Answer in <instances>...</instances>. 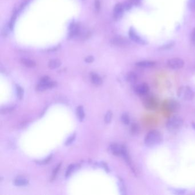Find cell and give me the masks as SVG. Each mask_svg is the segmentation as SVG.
Wrapping results in <instances>:
<instances>
[{
  "instance_id": "obj_17",
  "label": "cell",
  "mask_w": 195,
  "mask_h": 195,
  "mask_svg": "<svg viewBox=\"0 0 195 195\" xmlns=\"http://www.w3.org/2000/svg\"><path fill=\"white\" fill-rule=\"evenodd\" d=\"M61 62L58 60H51L48 63V67L51 69H54L60 67Z\"/></svg>"
},
{
  "instance_id": "obj_1",
  "label": "cell",
  "mask_w": 195,
  "mask_h": 195,
  "mask_svg": "<svg viewBox=\"0 0 195 195\" xmlns=\"http://www.w3.org/2000/svg\"><path fill=\"white\" fill-rule=\"evenodd\" d=\"M163 140L162 134L157 130L149 132L144 139V144L148 147H153L160 144Z\"/></svg>"
},
{
  "instance_id": "obj_18",
  "label": "cell",
  "mask_w": 195,
  "mask_h": 195,
  "mask_svg": "<svg viewBox=\"0 0 195 195\" xmlns=\"http://www.w3.org/2000/svg\"><path fill=\"white\" fill-rule=\"evenodd\" d=\"M137 79H138L137 76L136 75V73H134V72L129 73L127 76V80L129 82H131L132 84H134V83L137 82Z\"/></svg>"
},
{
  "instance_id": "obj_25",
  "label": "cell",
  "mask_w": 195,
  "mask_h": 195,
  "mask_svg": "<svg viewBox=\"0 0 195 195\" xmlns=\"http://www.w3.org/2000/svg\"><path fill=\"white\" fill-rule=\"evenodd\" d=\"M112 116H113L112 112L111 111H108L105 116V119H104L105 122L107 124L110 123L112 118Z\"/></svg>"
},
{
  "instance_id": "obj_15",
  "label": "cell",
  "mask_w": 195,
  "mask_h": 195,
  "mask_svg": "<svg viewBox=\"0 0 195 195\" xmlns=\"http://www.w3.org/2000/svg\"><path fill=\"white\" fill-rule=\"evenodd\" d=\"M91 81L92 82L93 84L96 85H100L103 82L102 78L100 77L98 74H95V73H93L91 74Z\"/></svg>"
},
{
  "instance_id": "obj_33",
  "label": "cell",
  "mask_w": 195,
  "mask_h": 195,
  "mask_svg": "<svg viewBox=\"0 0 195 195\" xmlns=\"http://www.w3.org/2000/svg\"><path fill=\"white\" fill-rule=\"evenodd\" d=\"M188 5L192 10H195V0H190Z\"/></svg>"
},
{
  "instance_id": "obj_32",
  "label": "cell",
  "mask_w": 195,
  "mask_h": 195,
  "mask_svg": "<svg viewBox=\"0 0 195 195\" xmlns=\"http://www.w3.org/2000/svg\"><path fill=\"white\" fill-rule=\"evenodd\" d=\"M76 138V134H73L71 136H70L68 139H67V141L65 143L66 145H69L70 144H72Z\"/></svg>"
},
{
  "instance_id": "obj_28",
  "label": "cell",
  "mask_w": 195,
  "mask_h": 195,
  "mask_svg": "<svg viewBox=\"0 0 195 195\" xmlns=\"http://www.w3.org/2000/svg\"><path fill=\"white\" fill-rule=\"evenodd\" d=\"M74 167L75 165L73 164L70 165L68 167V169H67V171H66V174H65V176L68 177V176H69L70 175L72 174L73 170H74Z\"/></svg>"
},
{
  "instance_id": "obj_30",
  "label": "cell",
  "mask_w": 195,
  "mask_h": 195,
  "mask_svg": "<svg viewBox=\"0 0 195 195\" xmlns=\"http://www.w3.org/2000/svg\"><path fill=\"white\" fill-rule=\"evenodd\" d=\"M61 163L58 164L57 165V166L55 168V169L54 170H53V174H52V180H53V179L56 177L57 174H58V172L59 170H60V168H61Z\"/></svg>"
},
{
  "instance_id": "obj_29",
  "label": "cell",
  "mask_w": 195,
  "mask_h": 195,
  "mask_svg": "<svg viewBox=\"0 0 195 195\" xmlns=\"http://www.w3.org/2000/svg\"><path fill=\"white\" fill-rule=\"evenodd\" d=\"M51 157H52V155H51L45 159L43 160L42 161H36V163L37 164H48L51 160Z\"/></svg>"
},
{
  "instance_id": "obj_31",
  "label": "cell",
  "mask_w": 195,
  "mask_h": 195,
  "mask_svg": "<svg viewBox=\"0 0 195 195\" xmlns=\"http://www.w3.org/2000/svg\"><path fill=\"white\" fill-rule=\"evenodd\" d=\"M174 193L177 194V195H183L186 193V190L184 189H172V190Z\"/></svg>"
},
{
  "instance_id": "obj_8",
  "label": "cell",
  "mask_w": 195,
  "mask_h": 195,
  "mask_svg": "<svg viewBox=\"0 0 195 195\" xmlns=\"http://www.w3.org/2000/svg\"><path fill=\"white\" fill-rule=\"evenodd\" d=\"M134 91L138 95L144 96L149 92V85L147 83H142L137 85L134 89Z\"/></svg>"
},
{
  "instance_id": "obj_24",
  "label": "cell",
  "mask_w": 195,
  "mask_h": 195,
  "mask_svg": "<svg viewBox=\"0 0 195 195\" xmlns=\"http://www.w3.org/2000/svg\"><path fill=\"white\" fill-rule=\"evenodd\" d=\"M16 91H17V97L19 99L21 100L23 98V96H24V90H23V89L20 86L17 85L16 86Z\"/></svg>"
},
{
  "instance_id": "obj_19",
  "label": "cell",
  "mask_w": 195,
  "mask_h": 195,
  "mask_svg": "<svg viewBox=\"0 0 195 195\" xmlns=\"http://www.w3.org/2000/svg\"><path fill=\"white\" fill-rule=\"evenodd\" d=\"M21 62L22 63L26 66V67H29V68H33V67H35L36 66V62L35 61H33V60H29V59H22L21 60Z\"/></svg>"
},
{
  "instance_id": "obj_7",
  "label": "cell",
  "mask_w": 195,
  "mask_h": 195,
  "mask_svg": "<svg viewBox=\"0 0 195 195\" xmlns=\"http://www.w3.org/2000/svg\"><path fill=\"white\" fill-rule=\"evenodd\" d=\"M56 82L51 81V80L48 81H40L36 87V90L39 92L44 91L48 89H50L55 87L56 86Z\"/></svg>"
},
{
  "instance_id": "obj_38",
  "label": "cell",
  "mask_w": 195,
  "mask_h": 195,
  "mask_svg": "<svg viewBox=\"0 0 195 195\" xmlns=\"http://www.w3.org/2000/svg\"><path fill=\"white\" fill-rule=\"evenodd\" d=\"M192 126L193 128L195 130V122L193 121V122L192 123Z\"/></svg>"
},
{
  "instance_id": "obj_37",
  "label": "cell",
  "mask_w": 195,
  "mask_h": 195,
  "mask_svg": "<svg viewBox=\"0 0 195 195\" xmlns=\"http://www.w3.org/2000/svg\"><path fill=\"white\" fill-rule=\"evenodd\" d=\"M93 61V57L92 56L88 57L87 58L85 59V61L88 63H91Z\"/></svg>"
},
{
  "instance_id": "obj_35",
  "label": "cell",
  "mask_w": 195,
  "mask_h": 195,
  "mask_svg": "<svg viewBox=\"0 0 195 195\" xmlns=\"http://www.w3.org/2000/svg\"><path fill=\"white\" fill-rule=\"evenodd\" d=\"M191 38H192V41L193 42V43L195 44V28L193 29V30L192 32Z\"/></svg>"
},
{
  "instance_id": "obj_5",
  "label": "cell",
  "mask_w": 195,
  "mask_h": 195,
  "mask_svg": "<svg viewBox=\"0 0 195 195\" xmlns=\"http://www.w3.org/2000/svg\"><path fill=\"white\" fill-rule=\"evenodd\" d=\"M167 65L172 69H180L184 65V61L180 58H173L168 60Z\"/></svg>"
},
{
  "instance_id": "obj_11",
  "label": "cell",
  "mask_w": 195,
  "mask_h": 195,
  "mask_svg": "<svg viewBox=\"0 0 195 195\" xmlns=\"http://www.w3.org/2000/svg\"><path fill=\"white\" fill-rule=\"evenodd\" d=\"M122 146L116 143L111 144L109 148L111 152L115 156H121L122 152Z\"/></svg>"
},
{
  "instance_id": "obj_6",
  "label": "cell",
  "mask_w": 195,
  "mask_h": 195,
  "mask_svg": "<svg viewBox=\"0 0 195 195\" xmlns=\"http://www.w3.org/2000/svg\"><path fill=\"white\" fill-rule=\"evenodd\" d=\"M129 36L130 38L134 41V42L141 44V45H145L147 44V41L141 38L139 35L136 32L133 28H131L129 31Z\"/></svg>"
},
{
  "instance_id": "obj_20",
  "label": "cell",
  "mask_w": 195,
  "mask_h": 195,
  "mask_svg": "<svg viewBox=\"0 0 195 195\" xmlns=\"http://www.w3.org/2000/svg\"><path fill=\"white\" fill-rule=\"evenodd\" d=\"M28 180L23 178H18L15 179L14 181V183L16 186H23L27 185L28 184Z\"/></svg>"
},
{
  "instance_id": "obj_34",
  "label": "cell",
  "mask_w": 195,
  "mask_h": 195,
  "mask_svg": "<svg viewBox=\"0 0 195 195\" xmlns=\"http://www.w3.org/2000/svg\"><path fill=\"white\" fill-rule=\"evenodd\" d=\"M174 45V42H172L170 43H168L167 45H166L165 46H163L162 47L163 49H168V48H171L172 47V46Z\"/></svg>"
},
{
  "instance_id": "obj_10",
  "label": "cell",
  "mask_w": 195,
  "mask_h": 195,
  "mask_svg": "<svg viewBox=\"0 0 195 195\" xmlns=\"http://www.w3.org/2000/svg\"><path fill=\"white\" fill-rule=\"evenodd\" d=\"M112 43L118 46H126L129 45V41L123 37H116L112 40Z\"/></svg>"
},
{
  "instance_id": "obj_12",
  "label": "cell",
  "mask_w": 195,
  "mask_h": 195,
  "mask_svg": "<svg viewBox=\"0 0 195 195\" xmlns=\"http://www.w3.org/2000/svg\"><path fill=\"white\" fill-rule=\"evenodd\" d=\"M137 67L145 68H150L155 67L156 65V62L152 61H141L136 63V64Z\"/></svg>"
},
{
  "instance_id": "obj_26",
  "label": "cell",
  "mask_w": 195,
  "mask_h": 195,
  "mask_svg": "<svg viewBox=\"0 0 195 195\" xmlns=\"http://www.w3.org/2000/svg\"><path fill=\"white\" fill-rule=\"evenodd\" d=\"M17 11H15V12L13 13V15L12 16V18H11V20H10V23H9V28H10L11 29H13V27L14 26V24L15 23V20H16V18H17Z\"/></svg>"
},
{
  "instance_id": "obj_22",
  "label": "cell",
  "mask_w": 195,
  "mask_h": 195,
  "mask_svg": "<svg viewBox=\"0 0 195 195\" xmlns=\"http://www.w3.org/2000/svg\"><path fill=\"white\" fill-rule=\"evenodd\" d=\"M119 181H120L119 187H120V190L121 192V193L122 195H125L127 193H126V188H125V184L124 183V181L122 179L120 178Z\"/></svg>"
},
{
  "instance_id": "obj_2",
  "label": "cell",
  "mask_w": 195,
  "mask_h": 195,
  "mask_svg": "<svg viewBox=\"0 0 195 195\" xmlns=\"http://www.w3.org/2000/svg\"><path fill=\"white\" fill-rule=\"evenodd\" d=\"M184 124L183 119L179 116H173L166 123V128L170 131H175L181 128Z\"/></svg>"
},
{
  "instance_id": "obj_23",
  "label": "cell",
  "mask_w": 195,
  "mask_h": 195,
  "mask_svg": "<svg viewBox=\"0 0 195 195\" xmlns=\"http://www.w3.org/2000/svg\"><path fill=\"white\" fill-rule=\"evenodd\" d=\"M121 119L122 122L125 125H128L130 123V118L127 113H123L121 116Z\"/></svg>"
},
{
  "instance_id": "obj_16",
  "label": "cell",
  "mask_w": 195,
  "mask_h": 195,
  "mask_svg": "<svg viewBox=\"0 0 195 195\" xmlns=\"http://www.w3.org/2000/svg\"><path fill=\"white\" fill-rule=\"evenodd\" d=\"M77 117L80 121H82L85 117V112L84 108L81 105L78 106L76 109Z\"/></svg>"
},
{
  "instance_id": "obj_13",
  "label": "cell",
  "mask_w": 195,
  "mask_h": 195,
  "mask_svg": "<svg viewBox=\"0 0 195 195\" xmlns=\"http://www.w3.org/2000/svg\"><path fill=\"white\" fill-rule=\"evenodd\" d=\"M168 108L172 112L177 111L180 108V104L175 100H170L168 103Z\"/></svg>"
},
{
  "instance_id": "obj_21",
  "label": "cell",
  "mask_w": 195,
  "mask_h": 195,
  "mask_svg": "<svg viewBox=\"0 0 195 195\" xmlns=\"http://www.w3.org/2000/svg\"><path fill=\"white\" fill-rule=\"evenodd\" d=\"M140 132V127L137 124L134 123L132 124L131 127V132L133 135L138 134Z\"/></svg>"
},
{
  "instance_id": "obj_27",
  "label": "cell",
  "mask_w": 195,
  "mask_h": 195,
  "mask_svg": "<svg viewBox=\"0 0 195 195\" xmlns=\"http://www.w3.org/2000/svg\"><path fill=\"white\" fill-rule=\"evenodd\" d=\"M15 109V107H7V108H2L1 109V113L2 114H6V113H9L10 112L13 111Z\"/></svg>"
},
{
  "instance_id": "obj_36",
  "label": "cell",
  "mask_w": 195,
  "mask_h": 195,
  "mask_svg": "<svg viewBox=\"0 0 195 195\" xmlns=\"http://www.w3.org/2000/svg\"><path fill=\"white\" fill-rule=\"evenodd\" d=\"M95 8L97 10H98L100 8V2L99 0H96L95 1Z\"/></svg>"
},
{
  "instance_id": "obj_3",
  "label": "cell",
  "mask_w": 195,
  "mask_h": 195,
  "mask_svg": "<svg viewBox=\"0 0 195 195\" xmlns=\"http://www.w3.org/2000/svg\"><path fill=\"white\" fill-rule=\"evenodd\" d=\"M177 94L179 98L185 101H191L195 97V93L188 86L180 87L177 90Z\"/></svg>"
},
{
  "instance_id": "obj_9",
  "label": "cell",
  "mask_w": 195,
  "mask_h": 195,
  "mask_svg": "<svg viewBox=\"0 0 195 195\" xmlns=\"http://www.w3.org/2000/svg\"><path fill=\"white\" fill-rule=\"evenodd\" d=\"M125 10L124 4H118L115 6L113 11L114 17L116 19L120 18L123 15L124 11Z\"/></svg>"
},
{
  "instance_id": "obj_14",
  "label": "cell",
  "mask_w": 195,
  "mask_h": 195,
  "mask_svg": "<svg viewBox=\"0 0 195 195\" xmlns=\"http://www.w3.org/2000/svg\"><path fill=\"white\" fill-rule=\"evenodd\" d=\"M140 2H141V0H128L124 4L125 10H129L133 6L139 5Z\"/></svg>"
},
{
  "instance_id": "obj_4",
  "label": "cell",
  "mask_w": 195,
  "mask_h": 195,
  "mask_svg": "<svg viewBox=\"0 0 195 195\" xmlns=\"http://www.w3.org/2000/svg\"><path fill=\"white\" fill-rule=\"evenodd\" d=\"M143 105L145 108L148 110L154 111L157 108L159 103L156 99L153 96H148L144 98Z\"/></svg>"
}]
</instances>
